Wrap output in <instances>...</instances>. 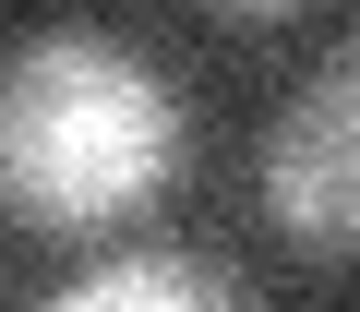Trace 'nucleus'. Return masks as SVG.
<instances>
[{
    "instance_id": "nucleus-1",
    "label": "nucleus",
    "mask_w": 360,
    "mask_h": 312,
    "mask_svg": "<svg viewBox=\"0 0 360 312\" xmlns=\"http://www.w3.org/2000/svg\"><path fill=\"white\" fill-rule=\"evenodd\" d=\"M180 156H193V108L144 48L96 25H37L0 48V216L96 240L180 181Z\"/></svg>"
},
{
    "instance_id": "nucleus-2",
    "label": "nucleus",
    "mask_w": 360,
    "mask_h": 312,
    "mask_svg": "<svg viewBox=\"0 0 360 312\" xmlns=\"http://www.w3.org/2000/svg\"><path fill=\"white\" fill-rule=\"evenodd\" d=\"M264 216L300 252L360 264V37L276 108V132H264Z\"/></svg>"
},
{
    "instance_id": "nucleus-3",
    "label": "nucleus",
    "mask_w": 360,
    "mask_h": 312,
    "mask_svg": "<svg viewBox=\"0 0 360 312\" xmlns=\"http://www.w3.org/2000/svg\"><path fill=\"white\" fill-rule=\"evenodd\" d=\"M37 312H252V288L193 264V252H108V264L60 276Z\"/></svg>"
},
{
    "instance_id": "nucleus-4",
    "label": "nucleus",
    "mask_w": 360,
    "mask_h": 312,
    "mask_svg": "<svg viewBox=\"0 0 360 312\" xmlns=\"http://www.w3.org/2000/svg\"><path fill=\"white\" fill-rule=\"evenodd\" d=\"M205 13H229V25H288L300 0H205Z\"/></svg>"
}]
</instances>
